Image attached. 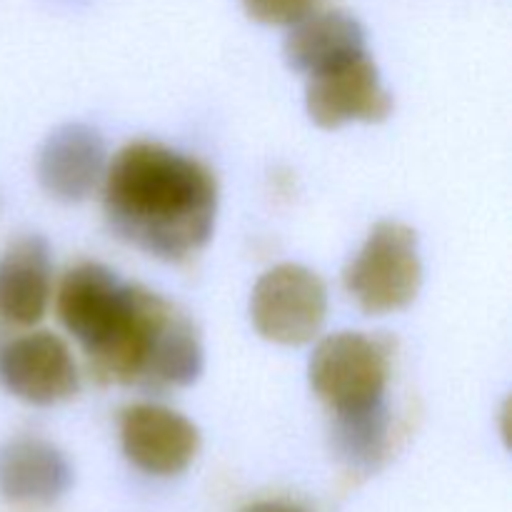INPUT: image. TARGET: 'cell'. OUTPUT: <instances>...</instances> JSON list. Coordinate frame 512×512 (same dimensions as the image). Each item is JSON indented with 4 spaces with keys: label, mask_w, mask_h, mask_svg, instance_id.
Segmentation results:
<instances>
[{
    "label": "cell",
    "mask_w": 512,
    "mask_h": 512,
    "mask_svg": "<svg viewBox=\"0 0 512 512\" xmlns=\"http://www.w3.org/2000/svg\"><path fill=\"white\" fill-rule=\"evenodd\" d=\"M103 205L125 243L155 258L183 260L213 235L218 185L195 158L140 140L105 170Z\"/></svg>",
    "instance_id": "1"
},
{
    "label": "cell",
    "mask_w": 512,
    "mask_h": 512,
    "mask_svg": "<svg viewBox=\"0 0 512 512\" xmlns=\"http://www.w3.org/2000/svg\"><path fill=\"white\" fill-rule=\"evenodd\" d=\"M310 388L333 413H353L385 400L390 348L365 333H335L320 340L308 363Z\"/></svg>",
    "instance_id": "3"
},
{
    "label": "cell",
    "mask_w": 512,
    "mask_h": 512,
    "mask_svg": "<svg viewBox=\"0 0 512 512\" xmlns=\"http://www.w3.org/2000/svg\"><path fill=\"white\" fill-rule=\"evenodd\" d=\"M105 175V140L85 123H65L38 153L40 188L60 203H80Z\"/></svg>",
    "instance_id": "9"
},
{
    "label": "cell",
    "mask_w": 512,
    "mask_h": 512,
    "mask_svg": "<svg viewBox=\"0 0 512 512\" xmlns=\"http://www.w3.org/2000/svg\"><path fill=\"white\" fill-rule=\"evenodd\" d=\"M365 43V28L358 18L343 10H328L308 13L303 20L290 25L283 53L290 68L310 78L365 55Z\"/></svg>",
    "instance_id": "12"
},
{
    "label": "cell",
    "mask_w": 512,
    "mask_h": 512,
    "mask_svg": "<svg viewBox=\"0 0 512 512\" xmlns=\"http://www.w3.org/2000/svg\"><path fill=\"white\" fill-rule=\"evenodd\" d=\"M138 285H128L100 263L70 270L58 290V315L65 330L98 363L128 328Z\"/></svg>",
    "instance_id": "4"
},
{
    "label": "cell",
    "mask_w": 512,
    "mask_h": 512,
    "mask_svg": "<svg viewBox=\"0 0 512 512\" xmlns=\"http://www.w3.org/2000/svg\"><path fill=\"white\" fill-rule=\"evenodd\" d=\"M420 285L418 233L398 220H380L345 268V288L368 315L405 310L418 298Z\"/></svg>",
    "instance_id": "2"
},
{
    "label": "cell",
    "mask_w": 512,
    "mask_h": 512,
    "mask_svg": "<svg viewBox=\"0 0 512 512\" xmlns=\"http://www.w3.org/2000/svg\"><path fill=\"white\" fill-rule=\"evenodd\" d=\"M390 445L388 403L370 405L353 413H335L333 450L350 470L370 475L383 465Z\"/></svg>",
    "instance_id": "13"
},
{
    "label": "cell",
    "mask_w": 512,
    "mask_h": 512,
    "mask_svg": "<svg viewBox=\"0 0 512 512\" xmlns=\"http://www.w3.org/2000/svg\"><path fill=\"white\" fill-rule=\"evenodd\" d=\"M53 288L48 240L25 235L0 255V318L15 325L43 320Z\"/></svg>",
    "instance_id": "11"
},
{
    "label": "cell",
    "mask_w": 512,
    "mask_h": 512,
    "mask_svg": "<svg viewBox=\"0 0 512 512\" xmlns=\"http://www.w3.org/2000/svg\"><path fill=\"white\" fill-rule=\"evenodd\" d=\"M245 512H308V510H303L300 505H293V503H283V500H268V503L250 505Z\"/></svg>",
    "instance_id": "15"
},
{
    "label": "cell",
    "mask_w": 512,
    "mask_h": 512,
    "mask_svg": "<svg viewBox=\"0 0 512 512\" xmlns=\"http://www.w3.org/2000/svg\"><path fill=\"white\" fill-rule=\"evenodd\" d=\"M0 380L23 403L50 408L80 388L78 365L68 345L53 333H30L0 350Z\"/></svg>",
    "instance_id": "7"
},
{
    "label": "cell",
    "mask_w": 512,
    "mask_h": 512,
    "mask_svg": "<svg viewBox=\"0 0 512 512\" xmlns=\"http://www.w3.org/2000/svg\"><path fill=\"white\" fill-rule=\"evenodd\" d=\"M73 465L40 438L0 445V495L18 505H53L73 488Z\"/></svg>",
    "instance_id": "10"
},
{
    "label": "cell",
    "mask_w": 512,
    "mask_h": 512,
    "mask_svg": "<svg viewBox=\"0 0 512 512\" xmlns=\"http://www.w3.org/2000/svg\"><path fill=\"white\" fill-rule=\"evenodd\" d=\"M120 443L135 468L170 478L190 468L200 450V433L185 415L140 403L120 415Z\"/></svg>",
    "instance_id": "8"
},
{
    "label": "cell",
    "mask_w": 512,
    "mask_h": 512,
    "mask_svg": "<svg viewBox=\"0 0 512 512\" xmlns=\"http://www.w3.org/2000/svg\"><path fill=\"white\" fill-rule=\"evenodd\" d=\"M245 13L265 25H293L313 13L315 0H243Z\"/></svg>",
    "instance_id": "14"
},
{
    "label": "cell",
    "mask_w": 512,
    "mask_h": 512,
    "mask_svg": "<svg viewBox=\"0 0 512 512\" xmlns=\"http://www.w3.org/2000/svg\"><path fill=\"white\" fill-rule=\"evenodd\" d=\"M310 120L323 130L348 123H380L393 113V95L370 55H358L325 73L310 75L305 90Z\"/></svg>",
    "instance_id": "6"
},
{
    "label": "cell",
    "mask_w": 512,
    "mask_h": 512,
    "mask_svg": "<svg viewBox=\"0 0 512 512\" xmlns=\"http://www.w3.org/2000/svg\"><path fill=\"white\" fill-rule=\"evenodd\" d=\"M328 290L318 273L298 263L270 268L250 295V320L260 338L278 345H305L323 330Z\"/></svg>",
    "instance_id": "5"
}]
</instances>
